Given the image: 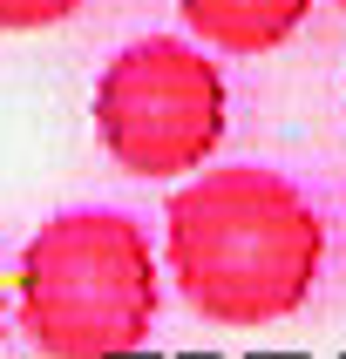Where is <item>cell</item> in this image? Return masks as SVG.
<instances>
[{
  "label": "cell",
  "mask_w": 346,
  "mask_h": 359,
  "mask_svg": "<svg viewBox=\"0 0 346 359\" xmlns=\"http://www.w3.org/2000/svg\"><path fill=\"white\" fill-rule=\"evenodd\" d=\"M81 0H0V34H41V27H61Z\"/></svg>",
  "instance_id": "cell-5"
},
{
  "label": "cell",
  "mask_w": 346,
  "mask_h": 359,
  "mask_svg": "<svg viewBox=\"0 0 346 359\" xmlns=\"http://www.w3.org/2000/svg\"><path fill=\"white\" fill-rule=\"evenodd\" d=\"M157 305L163 264L122 210H61L20 251L14 319L41 359H129L157 332Z\"/></svg>",
  "instance_id": "cell-2"
},
{
  "label": "cell",
  "mask_w": 346,
  "mask_h": 359,
  "mask_svg": "<svg viewBox=\"0 0 346 359\" xmlns=\"http://www.w3.org/2000/svg\"><path fill=\"white\" fill-rule=\"evenodd\" d=\"M333 7H346V0H333Z\"/></svg>",
  "instance_id": "cell-7"
},
{
  "label": "cell",
  "mask_w": 346,
  "mask_h": 359,
  "mask_svg": "<svg viewBox=\"0 0 346 359\" xmlns=\"http://www.w3.org/2000/svg\"><path fill=\"white\" fill-rule=\"evenodd\" d=\"M177 14L211 55H272L305 27L312 0H177Z\"/></svg>",
  "instance_id": "cell-4"
},
{
  "label": "cell",
  "mask_w": 346,
  "mask_h": 359,
  "mask_svg": "<svg viewBox=\"0 0 346 359\" xmlns=\"http://www.w3.org/2000/svg\"><path fill=\"white\" fill-rule=\"evenodd\" d=\"M0 339H7V285H0Z\"/></svg>",
  "instance_id": "cell-6"
},
{
  "label": "cell",
  "mask_w": 346,
  "mask_h": 359,
  "mask_svg": "<svg viewBox=\"0 0 346 359\" xmlns=\"http://www.w3.org/2000/svg\"><path fill=\"white\" fill-rule=\"evenodd\" d=\"M224 68L211 61V48L177 34L129 41L95 81V136L109 163L142 183L204 170L224 142Z\"/></svg>",
  "instance_id": "cell-3"
},
{
  "label": "cell",
  "mask_w": 346,
  "mask_h": 359,
  "mask_svg": "<svg viewBox=\"0 0 346 359\" xmlns=\"http://www.w3.org/2000/svg\"><path fill=\"white\" fill-rule=\"evenodd\" d=\"M163 271L204 325L265 332L312 299L326 271V224L279 170H190L163 210Z\"/></svg>",
  "instance_id": "cell-1"
}]
</instances>
